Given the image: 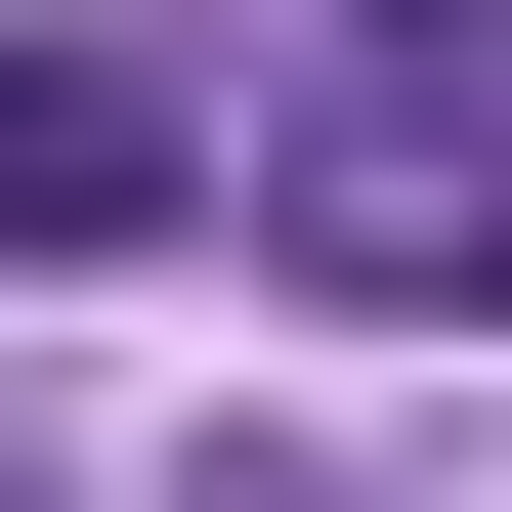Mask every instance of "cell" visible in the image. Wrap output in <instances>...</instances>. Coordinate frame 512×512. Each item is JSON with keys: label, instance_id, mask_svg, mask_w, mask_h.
<instances>
[{"label": "cell", "instance_id": "6da1fadb", "mask_svg": "<svg viewBox=\"0 0 512 512\" xmlns=\"http://www.w3.org/2000/svg\"><path fill=\"white\" fill-rule=\"evenodd\" d=\"M256 256H299V299H384V342H427V299H512V128H470V43H427V86H342V128H256Z\"/></svg>", "mask_w": 512, "mask_h": 512}, {"label": "cell", "instance_id": "7a4b0ae2", "mask_svg": "<svg viewBox=\"0 0 512 512\" xmlns=\"http://www.w3.org/2000/svg\"><path fill=\"white\" fill-rule=\"evenodd\" d=\"M171 171H214V86H171V43H0V256H128Z\"/></svg>", "mask_w": 512, "mask_h": 512}, {"label": "cell", "instance_id": "3957f363", "mask_svg": "<svg viewBox=\"0 0 512 512\" xmlns=\"http://www.w3.org/2000/svg\"><path fill=\"white\" fill-rule=\"evenodd\" d=\"M384 43H470V86H512V0H384Z\"/></svg>", "mask_w": 512, "mask_h": 512}]
</instances>
